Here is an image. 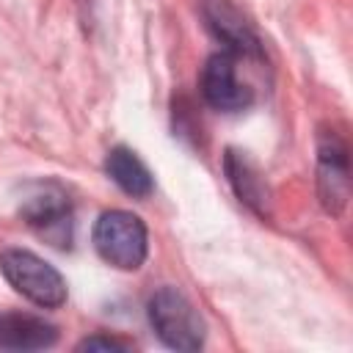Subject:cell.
Returning a JSON list of instances; mask_svg holds the SVG:
<instances>
[{
  "label": "cell",
  "mask_w": 353,
  "mask_h": 353,
  "mask_svg": "<svg viewBox=\"0 0 353 353\" xmlns=\"http://www.w3.org/2000/svg\"><path fill=\"white\" fill-rule=\"evenodd\" d=\"M149 323L163 345L171 350H199L204 345V320L185 292L176 287H160L146 303Z\"/></svg>",
  "instance_id": "obj_1"
},
{
  "label": "cell",
  "mask_w": 353,
  "mask_h": 353,
  "mask_svg": "<svg viewBox=\"0 0 353 353\" xmlns=\"http://www.w3.org/2000/svg\"><path fill=\"white\" fill-rule=\"evenodd\" d=\"M94 248L97 254L119 268V270H138L149 254V232L146 223L127 210H108L94 223Z\"/></svg>",
  "instance_id": "obj_2"
},
{
  "label": "cell",
  "mask_w": 353,
  "mask_h": 353,
  "mask_svg": "<svg viewBox=\"0 0 353 353\" xmlns=\"http://www.w3.org/2000/svg\"><path fill=\"white\" fill-rule=\"evenodd\" d=\"M0 273L22 298L41 309H58L66 301V281L58 268L28 248L0 251Z\"/></svg>",
  "instance_id": "obj_3"
},
{
  "label": "cell",
  "mask_w": 353,
  "mask_h": 353,
  "mask_svg": "<svg viewBox=\"0 0 353 353\" xmlns=\"http://www.w3.org/2000/svg\"><path fill=\"white\" fill-rule=\"evenodd\" d=\"M201 97L221 113H240L254 102V88L240 80L234 52L221 50L207 58L201 69Z\"/></svg>",
  "instance_id": "obj_4"
},
{
  "label": "cell",
  "mask_w": 353,
  "mask_h": 353,
  "mask_svg": "<svg viewBox=\"0 0 353 353\" xmlns=\"http://www.w3.org/2000/svg\"><path fill=\"white\" fill-rule=\"evenodd\" d=\"M317 196L331 215H342L350 196L347 146L334 130H323L317 138Z\"/></svg>",
  "instance_id": "obj_5"
},
{
  "label": "cell",
  "mask_w": 353,
  "mask_h": 353,
  "mask_svg": "<svg viewBox=\"0 0 353 353\" xmlns=\"http://www.w3.org/2000/svg\"><path fill=\"white\" fill-rule=\"evenodd\" d=\"M201 17L226 52H234L237 58H262V41L256 30L232 0H201Z\"/></svg>",
  "instance_id": "obj_6"
},
{
  "label": "cell",
  "mask_w": 353,
  "mask_h": 353,
  "mask_svg": "<svg viewBox=\"0 0 353 353\" xmlns=\"http://www.w3.org/2000/svg\"><path fill=\"white\" fill-rule=\"evenodd\" d=\"M19 212H22V218L30 226L41 229L47 237H52L55 229L66 232L69 229V221H72L69 196L55 182H39V185H33L30 193L22 199Z\"/></svg>",
  "instance_id": "obj_7"
},
{
  "label": "cell",
  "mask_w": 353,
  "mask_h": 353,
  "mask_svg": "<svg viewBox=\"0 0 353 353\" xmlns=\"http://www.w3.org/2000/svg\"><path fill=\"white\" fill-rule=\"evenodd\" d=\"M58 342V328L28 312H0V347L3 350H44Z\"/></svg>",
  "instance_id": "obj_8"
},
{
  "label": "cell",
  "mask_w": 353,
  "mask_h": 353,
  "mask_svg": "<svg viewBox=\"0 0 353 353\" xmlns=\"http://www.w3.org/2000/svg\"><path fill=\"white\" fill-rule=\"evenodd\" d=\"M223 171H226V179L234 190V196L248 207L254 210L256 215H268L270 212V188L262 176V171L243 154V152H234L229 149L226 157H223Z\"/></svg>",
  "instance_id": "obj_9"
},
{
  "label": "cell",
  "mask_w": 353,
  "mask_h": 353,
  "mask_svg": "<svg viewBox=\"0 0 353 353\" xmlns=\"http://www.w3.org/2000/svg\"><path fill=\"white\" fill-rule=\"evenodd\" d=\"M105 171L108 176L132 199H146L154 190L152 171L143 165V160L127 149V146H113L105 157Z\"/></svg>",
  "instance_id": "obj_10"
},
{
  "label": "cell",
  "mask_w": 353,
  "mask_h": 353,
  "mask_svg": "<svg viewBox=\"0 0 353 353\" xmlns=\"http://www.w3.org/2000/svg\"><path fill=\"white\" fill-rule=\"evenodd\" d=\"M77 350H132V342L121 339V336H108V334H94V336H85Z\"/></svg>",
  "instance_id": "obj_11"
}]
</instances>
